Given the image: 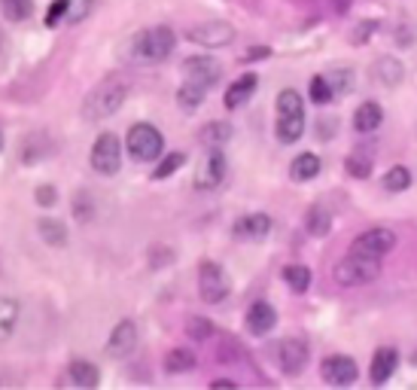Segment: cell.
Here are the masks:
<instances>
[{
    "mask_svg": "<svg viewBox=\"0 0 417 390\" xmlns=\"http://www.w3.org/2000/svg\"><path fill=\"white\" fill-rule=\"evenodd\" d=\"M131 91V80L125 73H107L95 89H89V95L82 98V107H80V116L95 125V122H104L110 119L113 113L122 110Z\"/></svg>",
    "mask_w": 417,
    "mask_h": 390,
    "instance_id": "cell-1",
    "label": "cell"
},
{
    "mask_svg": "<svg viewBox=\"0 0 417 390\" xmlns=\"http://www.w3.org/2000/svg\"><path fill=\"white\" fill-rule=\"evenodd\" d=\"M177 46V34L168 25H152L137 30L128 40V58L141 61V64H159L174 52Z\"/></svg>",
    "mask_w": 417,
    "mask_h": 390,
    "instance_id": "cell-2",
    "label": "cell"
},
{
    "mask_svg": "<svg viewBox=\"0 0 417 390\" xmlns=\"http://www.w3.org/2000/svg\"><path fill=\"white\" fill-rule=\"evenodd\" d=\"M125 147H128V156L137 159V162H156V159L165 152V137L156 125L150 122H134L128 128V137H125Z\"/></svg>",
    "mask_w": 417,
    "mask_h": 390,
    "instance_id": "cell-3",
    "label": "cell"
},
{
    "mask_svg": "<svg viewBox=\"0 0 417 390\" xmlns=\"http://www.w3.org/2000/svg\"><path fill=\"white\" fill-rule=\"evenodd\" d=\"M381 274V259L378 256H366V254H353L344 256L341 263L335 265V281L341 287H362L372 284V281Z\"/></svg>",
    "mask_w": 417,
    "mask_h": 390,
    "instance_id": "cell-4",
    "label": "cell"
},
{
    "mask_svg": "<svg viewBox=\"0 0 417 390\" xmlns=\"http://www.w3.org/2000/svg\"><path fill=\"white\" fill-rule=\"evenodd\" d=\"M89 162L98 174L104 177H116L122 168V141L113 132H101L95 137V147L89 152Z\"/></svg>",
    "mask_w": 417,
    "mask_h": 390,
    "instance_id": "cell-5",
    "label": "cell"
},
{
    "mask_svg": "<svg viewBox=\"0 0 417 390\" xmlns=\"http://www.w3.org/2000/svg\"><path fill=\"white\" fill-rule=\"evenodd\" d=\"M198 293H202V299L207 305H220L231 293V281L220 263L204 259V263L198 265Z\"/></svg>",
    "mask_w": 417,
    "mask_h": 390,
    "instance_id": "cell-6",
    "label": "cell"
},
{
    "mask_svg": "<svg viewBox=\"0 0 417 390\" xmlns=\"http://www.w3.org/2000/svg\"><path fill=\"white\" fill-rule=\"evenodd\" d=\"M186 40L202 46V49H220L235 40V28L229 21H202V25H192L186 30Z\"/></svg>",
    "mask_w": 417,
    "mask_h": 390,
    "instance_id": "cell-7",
    "label": "cell"
},
{
    "mask_svg": "<svg viewBox=\"0 0 417 390\" xmlns=\"http://www.w3.org/2000/svg\"><path fill=\"white\" fill-rule=\"evenodd\" d=\"M396 247V232L393 229H369V232H362L357 241H353V254H366V256H378L381 259L384 254H390V250Z\"/></svg>",
    "mask_w": 417,
    "mask_h": 390,
    "instance_id": "cell-8",
    "label": "cell"
},
{
    "mask_svg": "<svg viewBox=\"0 0 417 390\" xmlns=\"http://www.w3.org/2000/svg\"><path fill=\"white\" fill-rule=\"evenodd\" d=\"M222 180H226V156L220 152V147L207 150L204 162L198 165L195 180L192 183H195V189H202V193H211V189H216Z\"/></svg>",
    "mask_w": 417,
    "mask_h": 390,
    "instance_id": "cell-9",
    "label": "cell"
},
{
    "mask_svg": "<svg viewBox=\"0 0 417 390\" xmlns=\"http://www.w3.org/2000/svg\"><path fill=\"white\" fill-rule=\"evenodd\" d=\"M183 76L192 82H198V86H204V89H211L220 82V76H222V64L216 58L211 55H192L183 61Z\"/></svg>",
    "mask_w": 417,
    "mask_h": 390,
    "instance_id": "cell-10",
    "label": "cell"
},
{
    "mask_svg": "<svg viewBox=\"0 0 417 390\" xmlns=\"http://www.w3.org/2000/svg\"><path fill=\"white\" fill-rule=\"evenodd\" d=\"M137 348V323L134 320H119V323L113 326L110 339H107V357H113V360H125L131 351Z\"/></svg>",
    "mask_w": 417,
    "mask_h": 390,
    "instance_id": "cell-11",
    "label": "cell"
},
{
    "mask_svg": "<svg viewBox=\"0 0 417 390\" xmlns=\"http://www.w3.org/2000/svg\"><path fill=\"white\" fill-rule=\"evenodd\" d=\"M320 372H323V378H326L329 384H335V387H347V384H353V381L360 378L357 363H353L347 354H332V357H326V360H323V366H320Z\"/></svg>",
    "mask_w": 417,
    "mask_h": 390,
    "instance_id": "cell-12",
    "label": "cell"
},
{
    "mask_svg": "<svg viewBox=\"0 0 417 390\" xmlns=\"http://www.w3.org/2000/svg\"><path fill=\"white\" fill-rule=\"evenodd\" d=\"M277 360H281V369L287 375H299L308 366V345L302 339H283L277 345Z\"/></svg>",
    "mask_w": 417,
    "mask_h": 390,
    "instance_id": "cell-13",
    "label": "cell"
},
{
    "mask_svg": "<svg viewBox=\"0 0 417 390\" xmlns=\"http://www.w3.org/2000/svg\"><path fill=\"white\" fill-rule=\"evenodd\" d=\"M277 323V311L268 302H253L247 311V330L253 335H268Z\"/></svg>",
    "mask_w": 417,
    "mask_h": 390,
    "instance_id": "cell-14",
    "label": "cell"
},
{
    "mask_svg": "<svg viewBox=\"0 0 417 390\" xmlns=\"http://www.w3.org/2000/svg\"><path fill=\"white\" fill-rule=\"evenodd\" d=\"M396 366H399L396 348H378L375 357H372V369H369L372 384H387V378L396 372Z\"/></svg>",
    "mask_w": 417,
    "mask_h": 390,
    "instance_id": "cell-15",
    "label": "cell"
},
{
    "mask_svg": "<svg viewBox=\"0 0 417 390\" xmlns=\"http://www.w3.org/2000/svg\"><path fill=\"white\" fill-rule=\"evenodd\" d=\"M272 232V217L268 213H250V217H241L235 223V235L247 241H262Z\"/></svg>",
    "mask_w": 417,
    "mask_h": 390,
    "instance_id": "cell-16",
    "label": "cell"
},
{
    "mask_svg": "<svg viewBox=\"0 0 417 390\" xmlns=\"http://www.w3.org/2000/svg\"><path fill=\"white\" fill-rule=\"evenodd\" d=\"M375 80L381 82V86H387V89H393V86H399L402 82V76H405V67H402V61L399 58H393V55H381L375 61Z\"/></svg>",
    "mask_w": 417,
    "mask_h": 390,
    "instance_id": "cell-17",
    "label": "cell"
},
{
    "mask_svg": "<svg viewBox=\"0 0 417 390\" xmlns=\"http://www.w3.org/2000/svg\"><path fill=\"white\" fill-rule=\"evenodd\" d=\"M274 134L281 143H296L305 134V113H283V116H277Z\"/></svg>",
    "mask_w": 417,
    "mask_h": 390,
    "instance_id": "cell-18",
    "label": "cell"
},
{
    "mask_svg": "<svg viewBox=\"0 0 417 390\" xmlns=\"http://www.w3.org/2000/svg\"><path fill=\"white\" fill-rule=\"evenodd\" d=\"M256 82H259V80H256V73L238 76V80L226 89V107H229V110H238V107H241L247 98H250L253 91H256Z\"/></svg>",
    "mask_w": 417,
    "mask_h": 390,
    "instance_id": "cell-19",
    "label": "cell"
},
{
    "mask_svg": "<svg viewBox=\"0 0 417 390\" xmlns=\"http://www.w3.org/2000/svg\"><path fill=\"white\" fill-rule=\"evenodd\" d=\"M320 156L317 152H302V156H296L292 159V165H290V177L296 180V183H308V180H314L317 174H320Z\"/></svg>",
    "mask_w": 417,
    "mask_h": 390,
    "instance_id": "cell-20",
    "label": "cell"
},
{
    "mask_svg": "<svg viewBox=\"0 0 417 390\" xmlns=\"http://www.w3.org/2000/svg\"><path fill=\"white\" fill-rule=\"evenodd\" d=\"M37 232H40V238L49 244V247H67V226L61 223V220L40 217L37 220Z\"/></svg>",
    "mask_w": 417,
    "mask_h": 390,
    "instance_id": "cell-21",
    "label": "cell"
},
{
    "mask_svg": "<svg viewBox=\"0 0 417 390\" xmlns=\"http://www.w3.org/2000/svg\"><path fill=\"white\" fill-rule=\"evenodd\" d=\"M381 122H384V110L375 101L360 104L357 113H353V128H357V132H375Z\"/></svg>",
    "mask_w": 417,
    "mask_h": 390,
    "instance_id": "cell-22",
    "label": "cell"
},
{
    "mask_svg": "<svg viewBox=\"0 0 417 390\" xmlns=\"http://www.w3.org/2000/svg\"><path fill=\"white\" fill-rule=\"evenodd\" d=\"M195 366H198L195 354L186 351V348H174V351L165 354V372L168 375H183V372H192Z\"/></svg>",
    "mask_w": 417,
    "mask_h": 390,
    "instance_id": "cell-23",
    "label": "cell"
},
{
    "mask_svg": "<svg viewBox=\"0 0 417 390\" xmlns=\"http://www.w3.org/2000/svg\"><path fill=\"white\" fill-rule=\"evenodd\" d=\"M71 381L91 390V387L101 384V369H98L95 363H89V360H73L71 363Z\"/></svg>",
    "mask_w": 417,
    "mask_h": 390,
    "instance_id": "cell-24",
    "label": "cell"
},
{
    "mask_svg": "<svg viewBox=\"0 0 417 390\" xmlns=\"http://www.w3.org/2000/svg\"><path fill=\"white\" fill-rule=\"evenodd\" d=\"M198 137H202V143L207 150L226 147L229 137H231V125H229V122H207L202 132H198Z\"/></svg>",
    "mask_w": 417,
    "mask_h": 390,
    "instance_id": "cell-25",
    "label": "cell"
},
{
    "mask_svg": "<svg viewBox=\"0 0 417 390\" xmlns=\"http://www.w3.org/2000/svg\"><path fill=\"white\" fill-rule=\"evenodd\" d=\"M204 95H207L204 86H198V82H192V80H183V86L177 89V104H180L183 110H198Z\"/></svg>",
    "mask_w": 417,
    "mask_h": 390,
    "instance_id": "cell-26",
    "label": "cell"
},
{
    "mask_svg": "<svg viewBox=\"0 0 417 390\" xmlns=\"http://www.w3.org/2000/svg\"><path fill=\"white\" fill-rule=\"evenodd\" d=\"M15 323H19V302L0 296V342H6L15 333Z\"/></svg>",
    "mask_w": 417,
    "mask_h": 390,
    "instance_id": "cell-27",
    "label": "cell"
},
{
    "mask_svg": "<svg viewBox=\"0 0 417 390\" xmlns=\"http://www.w3.org/2000/svg\"><path fill=\"white\" fill-rule=\"evenodd\" d=\"M0 12H3L6 21L19 25V21L30 19V12H34V0H0Z\"/></svg>",
    "mask_w": 417,
    "mask_h": 390,
    "instance_id": "cell-28",
    "label": "cell"
},
{
    "mask_svg": "<svg viewBox=\"0 0 417 390\" xmlns=\"http://www.w3.org/2000/svg\"><path fill=\"white\" fill-rule=\"evenodd\" d=\"M283 281L290 284L292 293H308V287H311V269H305V265H287L283 269Z\"/></svg>",
    "mask_w": 417,
    "mask_h": 390,
    "instance_id": "cell-29",
    "label": "cell"
},
{
    "mask_svg": "<svg viewBox=\"0 0 417 390\" xmlns=\"http://www.w3.org/2000/svg\"><path fill=\"white\" fill-rule=\"evenodd\" d=\"M408 186H411V171H408L405 165H393L387 171V177H384V189H387V193H405Z\"/></svg>",
    "mask_w": 417,
    "mask_h": 390,
    "instance_id": "cell-30",
    "label": "cell"
},
{
    "mask_svg": "<svg viewBox=\"0 0 417 390\" xmlns=\"http://www.w3.org/2000/svg\"><path fill=\"white\" fill-rule=\"evenodd\" d=\"M186 335L192 342H207L213 335V323L207 317H189L186 320Z\"/></svg>",
    "mask_w": 417,
    "mask_h": 390,
    "instance_id": "cell-31",
    "label": "cell"
},
{
    "mask_svg": "<svg viewBox=\"0 0 417 390\" xmlns=\"http://www.w3.org/2000/svg\"><path fill=\"white\" fill-rule=\"evenodd\" d=\"M183 162H186V156L183 152H168L165 159L156 165V171H152V177L156 180H165V177H171V174L177 171V168H183Z\"/></svg>",
    "mask_w": 417,
    "mask_h": 390,
    "instance_id": "cell-32",
    "label": "cell"
},
{
    "mask_svg": "<svg viewBox=\"0 0 417 390\" xmlns=\"http://www.w3.org/2000/svg\"><path fill=\"white\" fill-rule=\"evenodd\" d=\"M71 6H73V0H52L49 10H46L43 25H46V28H55V25H61V21H64V15L71 12Z\"/></svg>",
    "mask_w": 417,
    "mask_h": 390,
    "instance_id": "cell-33",
    "label": "cell"
},
{
    "mask_svg": "<svg viewBox=\"0 0 417 390\" xmlns=\"http://www.w3.org/2000/svg\"><path fill=\"white\" fill-rule=\"evenodd\" d=\"M344 168H347V174H351V177L366 180L369 174H372V159H369V156H347Z\"/></svg>",
    "mask_w": 417,
    "mask_h": 390,
    "instance_id": "cell-34",
    "label": "cell"
},
{
    "mask_svg": "<svg viewBox=\"0 0 417 390\" xmlns=\"http://www.w3.org/2000/svg\"><path fill=\"white\" fill-rule=\"evenodd\" d=\"M308 232L317 235V238H323V235L329 232V213L323 211V208L308 211Z\"/></svg>",
    "mask_w": 417,
    "mask_h": 390,
    "instance_id": "cell-35",
    "label": "cell"
},
{
    "mask_svg": "<svg viewBox=\"0 0 417 390\" xmlns=\"http://www.w3.org/2000/svg\"><path fill=\"white\" fill-rule=\"evenodd\" d=\"M332 98H335V91H332L326 76H314L311 80V101L314 104H329Z\"/></svg>",
    "mask_w": 417,
    "mask_h": 390,
    "instance_id": "cell-36",
    "label": "cell"
},
{
    "mask_svg": "<svg viewBox=\"0 0 417 390\" xmlns=\"http://www.w3.org/2000/svg\"><path fill=\"white\" fill-rule=\"evenodd\" d=\"M34 198H37L40 208H52V204L58 202V189L52 186V183H40V186L34 189Z\"/></svg>",
    "mask_w": 417,
    "mask_h": 390,
    "instance_id": "cell-37",
    "label": "cell"
},
{
    "mask_svg": "<svg viewBox=\"0 0 417 390\" xmlns=\"http://www.w3.org/2000/svg\"><path fill=\"white\" fill-rule=\"evenodd\" d=\"M326 80H329V86L335 95H344V91L351 89V71H335V73H329Z\"/></svg>",
    "mask_w": 417,
    "mask_h": 390,
    "instance_id": "cell-38",
    "label": "cell"
},
{
    "mask_svg": "<svg viewBox=\"0 0 417 390\" xmlns=\"http://www.w3.org/2000/svg\"><path fill=\"white\" fill-rule=\"evenodd\" d=\"M73 213L82 220V223H89V220H91V202H89V193H80V195H76Z\"/></svg>",
    "mask_w": 417,
    "mask_h": 390,
    "instance_id": "cell-39",
    "label": "cell"
},
{
    "mask_svg": "<svg viewBox=\"0 0 417 390\" xmlns=\"http://www.w3.org/2000/svg\"><path fill=\"white\" fill-rule=\"evenodd\" d=\"M171 250H165V247H156V250H150V263H152V269H161V263H171Z\"/></svg>",
    "mask_w": 417,
    "mask_h": 390,
    "instance_id": "cell-40",
    "label": "cell"
},
{
    "mask_svg": "<svg viewBox=\"0 0 417 390\" xmlns=\"http://www.w3.org/2000/svg\"><path fill=\"white\" fill-rule=\"evenodd\" d=\"M372 30H375V21H362V25H360V28L351 34V40H353V43L369 40V37H372Z\"/></svg>",
    "mask_w": 417,
    "mask_h": 390,
    "instance_id": "cell-41",
    "label": "cell"
},
{
    "mask_svg": "<svg viewBox=\"0 0 417 390\" xmlns=\"http://www.w3.org/2000/svg\"><path fill=\"white\" fill-rule=\"evenodd\" d=\"M268 55H272V49H268V46H253L250 52H244L241 61H256V58H268Z\"/></svg>",
    "mask_w": 417,
    "mask_h": 390,
    "instance_id": "cell-42",
    "label": "cell"
},
{
    "mask_svg": "<svg viewBox=\"0 0 417 390\" xmlns=\"http://www.w3.org/2000/svg\"><path fill=\"white\" fill-rule=\"evenodd\" d=\"M213 387H235V381H229V378H216V381H213Z\"/></svg>",
    "mask_w": 417,
    "mask_h": 390,
    "instance_id": "cell-43",
    "label": "cell"
},
{
    "mask_svg": "<svg viewBox=\"0 0 417 390\" xmlns=\"http://www.w3.org/2000/svg\"><path fill=\"white\" fill-rule=\"evenodd\" d=\"M347 6H351V0H335V10L338 12H347Z\"/></svg>",
    "mask_w": 417,
    "mask_h": 390,
    "instance_id": "cell-44",
    "label": "cell"
},
{
    "mask_svg": "<svg viewBox=\"0 0 417 390\" xmlns=\"http://www.w3.org/2000/svg\"><path fill=\"white\" fill-rule=\"evenodd\" d=\"M0 147H3V132H0Z\"/></svg>",
    "mask_w": 417,
    "mask_h": 390,
    "instance_id": "cell-45",
    "label": "cell"
}]
</instances>
